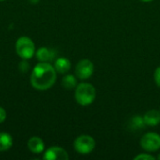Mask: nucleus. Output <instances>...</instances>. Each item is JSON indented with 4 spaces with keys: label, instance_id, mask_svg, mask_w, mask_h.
<instances>
[{
    "label": "nucleus",
    "instance_id": "f257e3e1",
    "mask_svg": "<svg viewBox=\"0 0 160 160\" xmlns=\"http://www.w3.org/2000/svg\"><path fill=\"white\" fill-rule=\"evenodd\" d=\"M56 81V70L48 62L38 63L33 69L30 82L34 88L38 90H47L51 88Z\"/></svg>",
    "mask_w": 160,
    "mask_h": 160
},
{
    "label": "nucleus",
    "instance_id": "f03ea898",
    "mask_svg": "<svg viewBox=\"0 0 160 160\" xmlns=\"http://www.w3.org/2000/svg\"><path fill=\"white\" fill-rule=\"evenodd\" d=\"M96 98V88L88 82H82L76 86L75 99L82 106H88Z\"/></svg>",
    "mask_w": 160,
    "mask_h": 160
},
{
    "label": "nucleus",
    "instance_id": "7ed1b4c3",
    "mask_svg": "<svg viewBox=\"0 0 160 160\" xmlns=\"http://www.w3.org/2000/svg\"><path fill=\"white\" fill-rule=\"evenodd\" d=\"M16 52L21 58L24 60L30 59L36 53L35 44L31 38L27 37H22L16 41Z\"/></svg>",
    "mask_w": 160,
    "mask_h": 160
},
{
    "label": "nucleus",
    "instance_id": "20e7f679",
    "mask_svg": "<svg viewBox=\"0 0 160 160\" xmlns=\"http://www.w3.org/2000/svg\"><path fill=\"white\" fill-rule=\"evenodd\" d=\"M96 147V142L89 135H81L74 142V149L81 155L90 154Z\"/></svg>",
    "mask_w": 160,
    "mask_h": 160
},
{
    "label": "nucleus",
    "instance_id": "39448f33",
    "mask_svg": "<svg viewBox=\"0 0 160 160\" xmlns=\"http://www.w3.org/2000/svg\"><path fill=\"white\" fill-rule=\"evenodd\" d=\"M141 146L147 152H156L160 149V135L155 132H148L142 136Z\"/></svg>",
    "mask_w": 160,
    "mask_h": 160
},
{
    "label": "nucleus",
    "instance_id": "423d86ee",
    "mask_svg": "<svg viewBox=\"0 0 160 160\" xmlns=\"http://www.w3.org/2000/svg\"><path fill=\"white\" fill-rule=\"evenodd\" d=\"M75 73L79 79L87 80L94 73V64L89 59H82L76 65Z\"/></svg>",
    "mask_w": 160,
    "mask_h": 160
},
{
    "label": "nucleus",
    "instance_id": "0eeeda50",
    "mask_svg": "<svg viewBox=\"0 0 160 160\" xmlns=\"http://www.w3.org/2000/svg\"><path fill=\"white\" fill-rule=\"evenodd\" d=\"M43 159L46 160H68V155L67 151L61 147L58 146H53L49 148L44 156Z\"/></svg>",
    "mask_w": 160,
    "mask_h": 160
},
{
    "label": "nucleus",
    "instance_id": "6e6552de",
    "mask_svg": "<svg viewBox=\"0 0 160 160\" xmlns=\"http://www.w3.org/2000/svg\"><path fill=\"white\" fill-rule=\"evenodd\" d=\"M144 124L149 127H156L160 124V112L158 110H150L143 116Z\"/></svg>",
    "mask_w": 160,
    "mask_h": 160
},
{
    "label": "nucleus",
    "instance_id": "1a4fd4ad",
    "mask_svg": "<svg viewBox=\"0 0 160 160\" xmlns=\"http://www.w3.org/2000/svg\"><path fill=\"white\" fill-rule=\"evenodd\" d=\"M27 145H28L29 150L34 154L42 153L44 151V147H45L44 142L39 137H36V136L29 139Z\"/></svg>",
    "mask_w": 160,
    "mask_h": 160
},
{
    "label": "nucleus",
    "instance_id": "9d476101",
    "mask_svg": "<svg viewBox=\"0 0 160 160\" xmlns=\"http://www.w3.org/2000/svg\"><path fill=\"white\" fill-rule=\"evenodd\" d=\"M71 68V63L68 58L65 57H60L58 59H56L55 63H54V68L56 70V72L60 73V74H65L67 73Z\"/></svg>",
    "mask_w": 160,
    "mask_h": 160
},
{
    "label": "nucleus",
    "instance_id": "9b49d317",
    "mask_svg": "<svg viewBox=\"0 0 160 160\" xmlns=\"http://www.w3.org/2000/svg\"><path fill=\"white\" fill-rule=\"evenodd\" d=\"M36 57L40 62H49L54 57V53L52 51H51L45 47H41L37 51Z\"/></svg>",
    "mask_w": 160,
    "mask_h": 160
},
{
    "label": "nucleus",
    "instance_id": "f8f14e48",
    "mask_svg": "<svg viewBox=\"0 0 160 160\" xmlns=\"http://www.w3.org/2000/svg\"><path fill=\"white\" fill-rule=\"evenodd\" d=\"M13 144L12 137L6 132H0V152L8 150Z\"/></svg>",
    "mask_w": 160,
    "mask_h": 160
},
{
    "label": "nucleus",
    "instance_id": "ddd939ff",
    "mask_svg": "<svg viewBox=\"0 0 160 160\" xmlns=\"http://www.w3.org/2000/svg\"><path fill=\"white\" fill-rule=\"evenodd\" d=\"M62 85L64 88L66 89H73L77 86V80L75 78L74 75H71V74H68V75H66L63 79H62Z\"/></svg>",
    "mask_w": 160,
    "mask_h": 160
},
{
    "label": "nucleus",
    "instance_id": "4468645a",
    "mask_svg": "<svg viewBox=\"0 0 160 160\" xmlns=\"http://www.w3.org/2000/svg\"><path fill=\"white\" fill-rule=\"evenodd\" d=\"M156 158L152 155H148V154H141L138 155L134 158V160H155Z\"/></svg>",
    "mask_w": 160,
    "mask_h": 160
},
{
    "label": "nucleus",
    "instance_id": "2eb2a0df",
    "mask_svg": "<svg viewBox=\"0 0 160 160\" xmlns=\"http://www.w3.org/2000/svg\"><path fill=\"white\" fill-rule=\"evenodd\" d=\"M154 79H155V82H156L157 85H158V87H160V67H158V68L155 70Z\"/></svg>",
    "mask_w": 160,
    "mask_h": 160
},
{
    "label": "nucleus",
    "instance_id": "dca6fc26",
    "mask_svg": "<svg viewBox=\"0 0 160 160\" xmlns=\"http://www.w3.org/2000/svg\"><path fill=\"white\" fill-rule=\"evenodd\" d=\"M6 118H7V112L2 107H0V124L3 123L6 120Z\"/></svg>",
    "mask_w": 160,
    "mask_h": 160
},
{
    "label": "nucleus",
    "instance_id": "f3484780",
    "mask_svg": "<svg viewBox=\"0 0 160 160\" xmlns=\"http://www.w3.org/2000/svg\"><path fill=\"white\" fill-rule=\"evenodd\" d=\"M19 68H20V70H21V71H22V72H25V71L28 69L29 66H28V64H27L25 61H23V62H21V63H20V66H19Z\"/></svg>",
    "mask_w": 160,
    "mask_h": 160
},
{
    "label": "nucleus",
    "instance_id": "a211bd4d",
    "mask_svg": "<svg viewBox=\"0 0 160 160\" xmlns=\"http://www.w3.org/2000/svg\"><path fill=\"white\" fill-rule=\"evenodd\" d=\"M32 4H38L39 2V0H29Z\"/></svg>",
    "mask_w": 160,
    "mask_h": 160
},
{
    "label": "nucleus",
    "instance_id": "6ab92c4d",
    "mask_svg": "<svg viewBox=\"0 0 160 160\" xmlns=\"http://www.w3.org/2000/svg\"><path fill=\"white\" fill-rule=\"evenodd\" d=\"M140 1H142V2H151V1H153V0H140Z\"/></svg>",
    "mask_w": 160,
    "mask_h": 160
},
{
    "label": "nucleus",
    "instance_id": "aec40b11",
    "mask_svg": "<svg viewBox=\"0 0 160 160\" xmlns=\"http://www.w3.org/2000/svg\"><path fill=\"white\" fill-rule=\"evenodd\" d=\"M157 158L160 160V154H159V155H158V158Z\"/></svg>",
    "mask_w": 160,
    "mask_h": 160
},
{
    "label": "nucleus",
    "instance_id": "412c9836",
    "mask_svg": "<svg viewBox=\"0 0 160 160\" xmlns=\"http://www.w3.org/2000/svg\"><path fill=\"white\" fill-rule=\"evenodd\" d=\"M0 1H4V0H0Z\"/></svg>",
    "mask_w": 160,
    "mask_h": 160
}]
</instances>
